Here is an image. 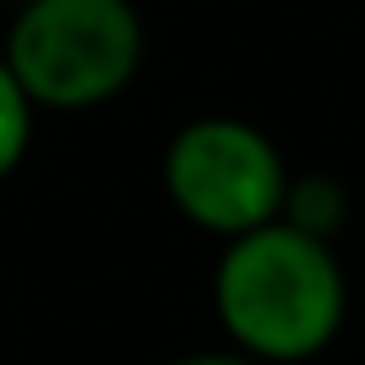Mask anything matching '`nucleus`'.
Returning <instances> with one entry per match:
<instances>
[{"instance_id":"obj_1","label":"nucleus","mask_w":365,"mask_h":365,"mask_svg":"<svg viewBox=\"0 0 365 365\" xmlns=\"http://www.w3.org/2000/svg\"><path fill=\"white\" fill-rule=\"evenodd\" d=\"M212 312L228 349L259 365L318 360L349 318V275L329 238L292 222L228 238L212 265Z\"/></svg>"},{"instance_id":"obj_2","label":"nucleus","mask_w":365,"mask_h":365,"mask_svg":"<svg viewBox=\"0 0 365 365\" xmlns=\"http://www.w3.org/2000/svg\"><path fill=\"white\" fill-rule=\"evenodd\" d=\"M143 43L133 0H21L0 58L37 111H96L138 80Z\"/></svg>"},{"instance_id":"obj_3","label":"nucleus","mask_w":365,"mask_h":365,"mask_svg":"<svg viewBox=\"0 0 365 365\" xmlns=\"http://www.w3.org/2000/svg\"><path fill=\"white\" fill-rule=\"evenodd\" d=\"M165 201L191 228L212 238H244L265 222H281L292 165L281 143L244 117H191L170 133L159 154Z\"/></svg>"},{"instance_id":"obj_4","label":"nucleus","mask_w":365,"mask_h":365,"mask_svg":"<svg viewBox=\"0 0 365 365\" xmlns=\"http://www.w3.org/2000/svg\"><path fill=\"white\" fill-rule=\"evenodd\" d=\"M281 222L312 233V238H339V228L349 222V191L344 180H334L329 170H292V191H286V212Z\"/></svg>"},{"instance_id":"obj_5","label":"nucleus","mask_w":365,"mask_h":365,"mask_svg":"<svg viewBox=\"0 0 365 365\" xmlns=\"http://www.w3.org/2000/svg\"><path fill=\"white\" fill-rule=\"evenodd\" d=\"M32 138H37V101L21 91V80L0 58V180H11L27 165Z\"/></svg>"},{"instance_id":"obj_6","label":"nucleus","mask_w":365,"mask_h":365,"mask_svg":"<svg viewBox=\"0 0 365 365\" xmlns=\"http://www.w3.org/2000/svg\"><path fill=\"white\" fill-rule=\"evenodd\" d=\"M170 365H259V360L238 355V349H191V355H175Z\"/></svg>"}]
</instances>
